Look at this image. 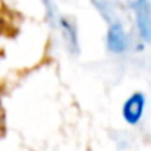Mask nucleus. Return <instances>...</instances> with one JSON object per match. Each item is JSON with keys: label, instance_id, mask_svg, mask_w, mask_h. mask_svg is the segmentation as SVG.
Masks as SVG:
<instances>
[{"label": "nucleus", "instance_id": "obj_1", "mask_svg": "<svg viewBox=\"0 0 151 151\" xmlns=\"http://www.w3.org/2000/svg\"><path fill=\"white\" fill-rule=\"evenodd\" d=\"M143 109H145V96L141 93H133L125 101L124 109H122L125 122L130 125H137L140 122L141 115H143Z\"/></svg>", "mask_w": 151, "mask_h": 151}, {"label": "nucleus", "instance_id": "obj_2", "mask_svg": "<svg viewBox=\"0 0 151 151\" xmlns=\"http://www.w3.org/2000/svg\"><path fill=\"white\" fill-rule=\"evenodd\" d=\"M135 17H137V26L141 39L145 42H151V2H143L137 5Z\"/></svg>", "mask_w": 151, "mask_h": 151}, {"label": "nucleus", "instance_id": "obj_3", "mask_svg": "<svg viewBox=\"0 0 151 151\" xmlns=\"http://www.w3.org/2000/svg\"><path fill=\"white\" fill-rule=\"evenodd\" d=\"M107 47L111 52L120 54L127 49V36L120 23H112L107 31Z\"/></svg>", "mask_w": 151, "mask_h": 151}, {"label": "nucleus", "instance_id": "obj_4", "mask_svg": "<svg viewBox=\"0 0 151 151\" xmlns=\"http://www.w3.org/2000/svg\"><path fill=\"white\" fill-rule=\"evenodd\" d=\"M5 135V107L2 102V89H0V138Z\"/></svg>", "mask_w": 151, "mask_h": 151}, {"label": "nucleus", "instance_id": "obj_5", "mask_svg": "<svg viewBox=\"0 0 151 151\" xmlns=\"http://www.w3.org/2000/svg\"><path fill=\"white\" fill-rule=\"evenodd\" d=\"M143 2H150V0H128V4H130L132 7H137V5L143 4Z\"/></svg>", "mask_w": 151, "mask_h": 151}]
</instances>
